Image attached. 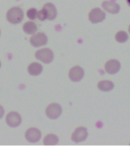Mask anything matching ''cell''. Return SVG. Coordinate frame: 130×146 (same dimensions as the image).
<instances>
[{
    "label": "cell",
    "instance_id": "1",
    "mask_svg": "<svg viewBox=\"0 0 130 146\" xmlns=\"http://www.w3.org/2000/svg\"><path fill=\"white\" fill-rule=\"evenodd\" d=\"M7 20L9 22L13 25L19 24L21 22L24 18V12L22 9L18 8V7H14L12 9H9V11L7 12Z\"/></svg>",
    "mask_w": 130,
    "mask_h": 146
},
{
    "label": "cell",
    "instance_id": "2",
    "mask_svg": "<svg viewBox=\"0 0 130 146\" xmlns=\"http://www.w3.org/2000/svg\"><path fill=\"white\" fill-rule=\"evenodd\" d=\"M35 57L40 61L43 62V63H50L53 60L54 55L53 52L49 48H43L36 51L35 53Z\"/></svg>",
    "mask_w": 130,
    "mask_h": 146
},
{
    "label": "cell",
    "instance_id": "3",
    "mask_svg": "<svg viewBox=\"0 0 130 146\" xmlns=\"http://www.w3.org/2000/svg\"><path fill=\"white\" fill-rule=\"evenodd\" d=\"M62 107L56 103L51 104L47 107L46 110V114L47 117H49L51 119H55L59 118L62 113Z\"/></svg>",
    "mask_w": 130,
    "mask_h": 146
},
{
    "label": "cell",
    "instance_id": "4",
    "mask_svg": "<svg viewBox=\"0 0 130 146\" xmlns=\"http://www.w3.org/2000/svg\"><path fill=\"white\" fill-rule=\"evenodd\" d=\"M30 42L34 47H40L47 43V36L44 33H37L31 37Z\"/></svg>",
    "mask_w": 130,
    "mask_h": 146
},
{
    "label": "cell",
    "instance_id": "5",
    "mask_svg": "<svg viewBox=\"0 0 130 146\" xmlns=\"http://www.w3.org/2000/svg\"><path fill=\"white\" fill-rule=\"evenodd\" d=\"M106 18V14L104 11L100 9H94L89 13V20L94 24L101 22Z\"/></svg>",
    "mask_w": 130,
    "mask_h": 146
},
{
    "label": "cell",
    "instance_id": "6",
    "mask_svg": "<svg viewBox=\"0 0 130 146\" xmlns=\"http://www.w3.org/2000/svg\"><path fill=\"white\" fill-rule=\"evenodd\" d=\"M25 138L29 142L35 143L40 139L41 132L36 128H30L25 133Z\"/></svg>",
    "mask_w": 130,
    "mask_h": 146
},
{
    "label": "cell",
    "instance_id": "7",
    "mask_svg": "<svg viewBox=\"0 0 130 146\" xmlns=\"http://www.w3.org/2000/svg\"><path fill=\"white\" fill-rule=\"evenodd\" d=\"M6 123L10 127H18L21 123L20 114L16 112H11L6 116Z\"/></svg>",
    "mask_w": 130,
    "mask_h": 146
},
{
    "label": "cell",
    "instance_id": "8",
    "mask_svg": "<svg viewBox=\"0 0 130 146\" xmlns=\"http://www.w3.org/2000/svg\"><path fill=\"white\" fill-rule=\"evenodd\" d=\"M87 137H88V131L86 128L78 127L72 133V139L73 141L78 143V142L84 141L87 139Z\"/></svg>",
    "mask_w": 130,
    "mask_h": 146
},
{
    "label": "cell",
    "instance_id": "9",
    "mask_svg": "<svg viewBox=\"0 0 130 146\" xmlns=\"http://www.w3.org/2000/svg\"><path fill=\"white\" fill-rule=\"evenodd\" d=\"M84 74L83 68H81L80 66H75L71 68L68 76L72 82H79L84 77Z\"/></svg>",
    "mask_w": 130,
    "mask_h": 146
},
{
    "label": "cell",
    "instance_id": "10",
    "mask_svg": "<svg viewBox=\"0 0 130 146\" xmlns=\"http://www.w3.org/2000/svg\"><path fill=\"white\" fill-rule=\"evenodd\" d=\"M121 68L120 63L116 59H111L105 64V70L109 74H116Z\"/></svg>",
    "mask_w": 130,
    "mask_h": 146
},
{
    "label": "cell",
    "instance_id": "11",
    "mask_svg": "<svg viewBox=\"0 0 130 146\" xmlns=\"http://www.w3.org/2000/svg\"><path fill=\"white\" fill-rule=\"evenodd\" d=\"M43 9L46 14V19L50 21L54 20L56 18L57 10L52 3H46L43 5Z\"/></svg>",
    "mask_w": 130,
    "mask_h": 146
},
{
    "label": "cell",
    "instance_id": "12",
    "mask_svg": "<svg viewBox=\"0 0 130 146\" xmlns=\"http://www.w3.org/2000/svg\"><path fill=\"white\" fill-rule=\"evenodd\" d=\"M102 7L105 11L111 14L118 13L119 11V9H120V7L118 4H116L115 2H109V1H105V2H103Z\"/></svg>",
    "mask_w": 130,
    "mask_h": 146
},
{
    "label": "cell",
    "instance_id": "13",
    "mask_svg": "<svg viewBox=\"0 0 130 146\" xmlns=\"http://www.w3.org/2000/svg\"><path fill=\"white\" fill-rule=\"evenodd\" d=\"M28 72L31 75L33 76H36V75H40L42 71H43V66H41L40 64L38 62H33L28 66Z\"/></svg>",
    "mask_w": 130,
    "mask_h": 146
},
{
    "label": "cell",
    "instance_id": "14",
    "mask_svg": "<svg viewBox=\"0 0 130 146\" xmlns=\"http://www.w3.org/2000/svg\"><path fill=\"white\" fill-rule=\"evenodd\" d=\"M23 31L27 34H34L37 31V26L34 22L27 21L23 26Z\"/></svg>",
    "mask_w": 130,
    "mask_h": 146
},
{
    "label": "cell",
    "instance_id": "15",
    "mask_svg": "<svg viewBox=\"0 0 130 146\" xmlns=\"http://www.w3.org/2000/svg\"><path fill=\"white\" fill-rule=\"evenodd\" d=\"M59 142V138L54 134H49L44 138L43 144L45 145H55Z\"/></svg>",
    "mask_w": 130,
    "mask_h": 146
},
{
    "label": "cell",
    "instance_id": "16",
    "mask_svg": "<svg viewBox=\"0 0 130 146\" xmlns=\"http://www.w3.org/2000/svg\"><path fill=\"white\" fill-rule=\"evenodd\" d=\"M113 87V83L109 81H101L98 83V88L102 91H111Z\"/></svg>",
    "mask_w": 130,
    "mask_h": 146
},
{
    "label": "cell",
    "instance_id": "17",
    "mask_svg": "<svg viewBox=\"0 0 130 146\" xmlns=\"http://www.w3.org/2000/svg\"><path fill=\"white\" fill-rule=\"evenodd\" d=\"M129 38V36L126 32L119 31L116 34V40L119 43H125Z\"/></svg>",
    "mask_w": 130,
    "mask_h": 146
},
{
    "label": "cell",
    "instance_id": "18",
    "mask_svg": "<svg viewBox=\"0 0 130 146\" xmlns=\"http://www.w3.org/2000/svg\"><path fill=\"white\" fill-rule=\"evenodd\" d=\"M36 15H37V11L35 9H30L27 11V18L31 20H34L36 18Z\"/></svg>",
    "mask_w": 130,
    "mask_h": 146
},
{
    "label": "cell",
    "instance_id": "19",
    "mask_svg": "<svg viewBox=\"0 0 130 146\" xmlns=\"http://www.w3.org/2000/svg\"><path fill=\"white\" fill-rule=\"evenodd\" d=\"M36 18H38L40 21H44L46 19V14L45 11L42 9L40 11H37V15H36Z\"/></svg>",
    "mask_w": 130,
    "mask_h": 146
},
{
    "label": "cell",
    "instance_id": "20",
    "mask_svg": "<svg viewBox=\"0 0 130 146\" xmlns=\"http://www.w3.org/2000/svg\"><path fill=\"white\" fill-rule=\"evenodd\" d=\"M4 115V109H3V107L0 105V119L2 118V116Z\"/></svg>",
    "mask_w": 130,
    "mask_h": 146
},
{
    "label": "cell",
    "instance_id": "21",
    "mask_svg": "<svg viewBox=\"0 0 130 146\" xmlns=\"http://www.w3.org/2000/svg\"><path fill=\"white\" fill-rule=\"evenodd\" d=\"M127 2H128V3H129V5H130V0H127Z\"/></svg>",
    "mask_w": 130,
    "mask_h": 146
},
{
    "label": "cell",
    "instance_id": "22",
    "mask_svg": "<svg viewBox=\"0 0 130 146\" xmlns=\"http://www.w3.org/2000/svg\"><path fill=\"white\" fill-rule=\"evenodd\" d=\"M129 33H130V26H129Z\"/></svg>",
    "mask_w": 130,
    "mask_h": 146
},
{
    "label": "cell",
    "instance_id": "23",
    "mask_svg": "<svg viewBox=\"0 0 130 146\" xmlns=\"http://www.w3.org/2000/svg\"><path fill=\"white\" fill-rule=\"evenodd\" d=\"M0 67H1V62H0Z\"/></svg>",
    "mask_w": 130,
    "mask_h": 146
},
{
    "label": "cell",
    "instance_id": "24",
    "mask_svg": "<svg viewBox=\"0 0 130 146\" xmlns=\"http://www.w3.org/2000/svg\"><path fill=\"white\" fill-rule=\"evenodd\" d=\"M0 34H1V32H0Z\"/></svg>",
    "mask_w": 130,
    "mask_h": 146
}]
</instances>
